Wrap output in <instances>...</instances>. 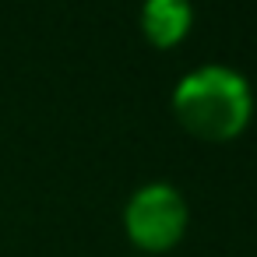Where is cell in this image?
I'll list each match as a JSON object with an SVG mask.
<instances>
[{"instance_id": "3957f363", "label": "cell", "mask_w": 257, "mask_h": 257, "mask_svg": "<svg viewBox=\"0 0 257 257\" xmlns=\"http://www.w3.org/2000/svg\"><path fill=\"white\" fill-rule=\"evenodd\" d=\"M190 4L187 0H145L141 8V25H145V36L155 43V46H173L187 36L190 29Z\"/></svg>"}, {"instance_id": "7a4b0ae2", "label": "cell", "mask_w": 257, "mask_h": 257, "mask_svg": "<svg viewBox=\"0 0 257 257\" xmlns=\"http://www.w3.org/2000/svg\"><path fill=\"white\" fill-rule=\"evenodd\" d=\"M187 229V204L169 183L141 187L127 204V232L145 250H169Z\"/></svg>"}, {"instance_id": "6da1fadb", "label": "cell", "mask_w": 257, "mask_h": 257, "mask_svg": "<svg viewBox=\"0 0 257 257\" xmlns=\"http://www.w3.org/2000/svg\"><path fill=\"white\" fill-rule=\"evenodd\" d=\"M180 123L204 141H229L250 120V88L229 67H201L173 92Z\"/></svg>"}]
</instances>
